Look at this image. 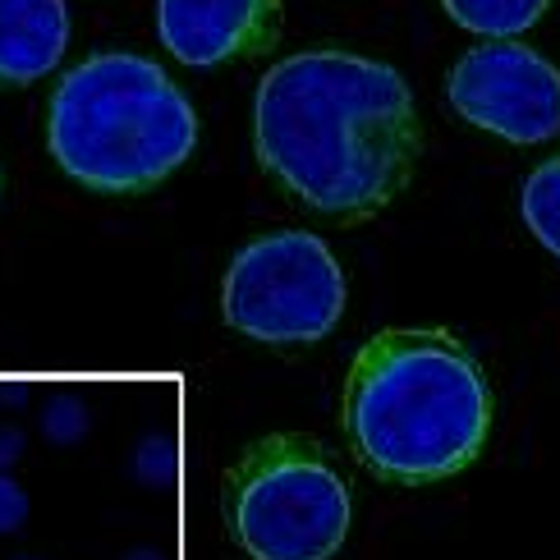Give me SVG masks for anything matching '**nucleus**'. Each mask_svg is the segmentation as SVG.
<instances>
[{
  "instance_id": "1",
  "label": "nucleus",
  "mask_w": 560,
  "mask_h": 560,
  "mask_svg": "<svg viewBox=\"0 0 560 560\" xmlns=\"http://www.w3.org/2000/svg\"><path fill=\"white\" fill-rule=\"evenodd\" d=\"M258 166L336 225L372 221L409 189L423 125L409 83L354 51H299L267 69L253 106Z\"/></svg>"
},
{
  "instance_id": "2",
  "label": "nucleus",
  "mask_w": 560,
  "mask_h": 560,
  "mask_svg": "<svg viewBox=\"0 0 560 560\" xmlns=\"http://www.w3.org/2000/svg\"><path fill=\"white\" fill-rule=\"evenodd\" d=\"M345 432L372 478L428 487L482 455L492 386L469 345L451 331H382L349 368Z\"/></svg>"
},
{
  "instance_id": "3",
  "label": "nucleus",
  "mask_w": 560,
  "mask_h": 560,
  "mask_svg": "<svg viewBox=\"0 0 560 560\" xmlns=\"http://www.w3.org/2000/svg\"><path fill=\"white\" fill-rule=\"evenodd\" d=\"M56 166L92 194H148L198 148V115L166 69L106 51L60 79L46 110Z\"/></svg>"
},
{
  "instance_id": "4",
  "label": "nucleus",
  "mask_w": 560,
  "mask_h": 560,
  "mask_svg": "<svg viewBox=\"0 0 560 560\" xmlns=\"http://www.w3.org/2000/svg\"><path fill=\"white\" fill-rule=\"evenodd\" d=\"M221 515L253 560H331L354 524V497L317 436L271 432L230 464Z\"/></svg>"
},
{
  "instance_id": "5",
  "label": "nucleus",
  "mask_w": 560,
  "mask_h": 560,
  "mask_svg": "<svg viewBox=\"0 0 560 560\" xmlns=\"http://www.w3.org/2000/svg\"><path fill=\"white\" fill-rule=\"evenodd\" d=\"M221 313L248 340L317 345L345 317V271L308 230H271L235 253Z\"/></svg>"
},
{
  "instance_id": "6",
  "label": "nucleus",
  "mask_w": 560,
  "mask_h": 560,
  "mask_svg": "<svg viewBox=\"0 0 560 560\" xmlns=\"http://www.w3.org/2000/svg\"><path fill=\"white\" fill-rule=\"evenodd\" d=\"M446 97L459 120L505 143H547L560 133V69L533 46L482 42L451 69Z\"/></svg>"
},
{
  "instance_id": "7",
  "label": "nucleus",
  "mask_w": 560,
  "mask_h": 560,
  "mask_svg": "<svg viewBox=\"0 0 560 560\" xmlns=\"http://www.w3.org/2000/svg\"><path fill=\"white\" fill-rule=\"evenodd\" d=\"M161 42L184 65H230L267 56L285 28L280 0H161Z\"/></svg>"
},
{
  "instance_id": "8",
  "label": "nucleus",
  "mask_w": 560,
  "mask_h": 560,
  "mask_svg": "<svg viewBox=\"0 0 560 560\" xmlns=\"http://www.w3.org/2000/svg\"><path fill=\"white\" fill-rule=\"evenodd\" d=\"M65 46V0H0V88H28L51 74Z\"/></svg>"
},
{
  "instance_id": "9",
  "label": "nucleus",
  "mask_w": 560,
  "mask_h": 560,
  "mask_svg": "<svg viewBox=\"0 0 560 560\" xmlns=\"http://www.w3.org/2000/svg\"><path fill=\"white\" fill-rule=\"evenodd\" d=\"M446 14L487 42H501V37H520L524 28H533L547 10L551 0H441Z\"/></svg>"
},
{
  "instance_id": "10",
  "label": "nucleus",
  "mask_w": 560,
  "mask_h": 560,
  "mask_svg": "<svg viewBox=\"0 0 560 560\" xmlns=\"http://www.w3.org/2000/svg\"><path fill=\"white\" fill-rule=\"evenodd\" d=\"M520 212L551 258H560V152L547 156L538 171L524 179V194H520Z\"/></svg>"
},
{
  "instance_id": "11",
  "label": "nucleus",
  "mask_w": 560,
  "mask_h": 560,
  "mask_svg": "<svg viewBox=\"0 0 560 560\" xmlns=\"http://www.w3.org/2000/svg\"><path fill=\"white\" fill-rule=\"evenodd\" d=\"M42 428L51 441H60V446H74V441L88 432V409L74 400V395H56L42 413Z\"/></svg>"
},
{
  "instance_id": "12",
  "label": "nucleus",
  "mask_w": 560,
  "mask_h": 560,
  "mask_svg": "<svg viewBox=\"0 0 560 560\" xmlns=\"http://www.w3.org/2000/svg\"><path fill=\"white\" fill-rule=\"evenodd\" d=\"M133 474L152 487H166L175 478V446L171 441H143V451L133 459Z\"/></svg>"
},
{
  "instance_id": "13",
  "label": "nucleus",
  "mask_w": 560,
  "mask_h": 560,
  "mask_svg": "<svg viewBox=\"0 0 560 560\" xmlns=\"http://www.w3.org/2000/svg\"><path fill=\"white\" fill-rule=\"evenodd\" d=\"M23 520H28V492L10 474H0V533L23 528Z\"/></svg>"
},
{
  "instance_id": "14",
  "label": "nucleus",
  "mask_w": 560,
  "mask_h": 560,
  "mask_svg": "<svg viewBox=\"0 0 560 560\" xmlns=\"http://www.w3.org/2000/svg\"><path fill=\"white\" fill-rule=\"evenodd\" d=\"M23 455V432L19 428H0V474L10 469V464H19Z\"/></svg>"
},
{
  "instance_id": "15",
  "label": "nucleus",
  "mask_w": 560,
  "mask_h": 560,
  "mask_svg": "<svg viewBox=\"0 0 560 560\" xmlns=\"http://www.w3.org/2000/svg\"><path fill=\"white\" fill-rule=\"evenodd\" d=\"M0 400H5V405H23V400H28V390H23V386H0Z\"/></svg>"
},
{
  "instance_id": "16",
  "label": "nucleus",
  "mask_w": 560,
  "mask_h": 560,
  "mask_svg": "<svg viewBox=\"0 0 560 560\" xmlns=\"http://www.w3.org/2000/svg\"><path fill=\"white\" fill-rule=\"evenodd\" d=\"M125 560H161L156 551H133V556H125Z\"/></svg>"
}]
</instances>
